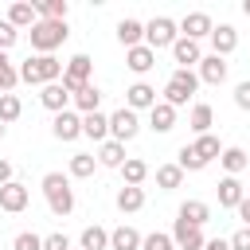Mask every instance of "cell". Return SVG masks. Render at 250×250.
Listing matches in <instances>:
<instances>
[{"label": "cell", "mask_w": 250, "mask_h": 250, "mask_svg": "<svg viewBox=\"0 0 250 250\" xmlns=\"http://www.w3.org/2000/svg\"><path fill=\"white\" fill-rule=\"evenodd\" d=\"M16 70H20V82H27V86H47V82H59L62 78V62L55 55H31Z\"/></svg>", "instance_id": "6da1fadb"}, {"label": "cell", "mask_w": 250, "mask_h": 250, "mask_svg": "<svg viewBox=\"0 0 250 250\" xmlns=\"http://www.w3.org/2000/svg\"><path fill=\"white\" fill-rule=\"evenodd\" d=\"M12 250H43V238L31 234V230H20V234L12 238Z\"/></svg>", "instance_id": "ab89813d"}, {"label": "cell", "mask_w": 250, "mask_h": 250, "mask_svg": "<svg viewBox=\"0 0 250 250\" xmlns=\"http://www.w3.org/2000/svg\"><path fill=\"white\" fill-rule=\"evenodd\" d=\"M156 102H160V98H156V90H152L148 82H133V86L125 90V109H133V113H137V109H152Z\"/></svg>", "instance_id": "2e32d148"}, {"label": "cell", "mask_w": 250, "mask_h": 250, "mask_svg": "<svg viewBox=\"0 0 250 250\" xmlns=\"http://www.w3.org/2000/svg\"><path fill=\"white\" fill-rule=\"evenodd\" d=\"M207 39H211V55H219V59H227V55L238 47V31H234L230 23H215V31H211Z\"/></svg>", "instance_id": "4fadbf2b"}, {"label": "cell", "mask_w": 250, "mask_h": 250, "mask_svg": "<svg viewBox=\"0 0 250 250\" xmlns=\"http://www.w3.org/2000/svg\"><path fill=\"white\" fill-rule=\"evenodd\" d=\"M148 129H152V133H172V129H176V109H172L168 102H156V105L148 109Z\"/></svg>", "instance_id": "ac0fdd59"}, {"label": "cell", "mask_w": 250, "mask_h": 250, "mask_svg": "<svg viewBox=\"0 0 250 250\" xmlns=\"http://www.w3.org/2000/svg\"><path fill=\"white\" fill-rule=\"evenodd\" d=\"M172 59H176V70H191V66H199V59H203V51H199V43H191V39H176L172 43Z\"/></svg>", "instance_id": "5bb4252c"}, {"label": "cell", "mask_w": 250, "mask_h": 250, "mask_svg": "<svg viewBox=\"0 0 250 250\" xmlns=\"http://www.w3.org/2000/svg\"><path fill=\"white\" fill-rule=\"evenodd\" d=\"M188 125H191V133H195V137L211 133V125H215V109H211L207 102H195V105H191V113H188Z\"/></svg>", "instance_id": "d4e9b609"}, {"label": "cell", "mask_w": 250, "mask_h": 250, "mask_svg": "<svg viewBox=\"0 0 250 250\" xmlns=\"http://www.w3.org/2000/svg\"><path fill=\"white\" fill-rule=\"evenodd\" d=\"M94 168H98V156H94V152H74V156H70V176H74V180H90Z\"/></svg>", "instance_id": "d6a6232c"}, {"label": "cell", "mask_w": 250, "mask_h": 250, "mask_svg": "<svg viewBox=\"0 0 250 250\" xmlns=\"http://www.w3.org/2000/svg\"><path fill=\"white\" fill-rule=\"evenodd\" d=\"M242 199H246L242 180H238V176H223V180H219V207H238Z\"/></svg>", "instance_id": "ffe728a7"}, {"label": "cell", "mask_w": 250, "mask_h": 250, "mask_svg": "<svg viewBox=\"0 0 250 250\" xmlns=\"http://www.w3.org/2000/svg\"><path fill=\"white\" fill-rule=\"evenodd\" d=\"M195 90H199L195 70H172L168 82H164V98H160V102H168L172 109H180V105H188V102L195 98Z\"/></svg>", "instance_id": "277c9868"}, {"label": "cell", "mask_w": 250, "mask_h": 250, "mask_svg": "<svg viewBox=\"0 0 250 250\" xmlns=\"http://www.w3.org/2000/svg\"><path fill=\"white\" fill-rule=\"evenodd\" d=\"M137 133H141V117H137L133 109L121 105V109L109 113V141H121V145H125V141H133Z\"/></svg>", "instance_id": "52a82bcc"}, {"label": "cell", "mask_w": 250, "mask_h": 250, "mask_svg": "<svg viewBox=\"0 0 250 250\" xmlns=\"http://www.w3.org/2000/svg\"><path fill=\"white\" fill-rule=\"evenodd\" d=\"M70 35L66 20H35L31 27V51L35 55H55V47H62Z\"/></svg>", "instance_id": "3957f363"}, {"label": "cell", "mask_w": 250, "mask_h": 250, "mask_svg": "<svg viewBox=\"0 0 250 250\" xmlns=\"http://www.w3.org/2000/svg\"><path fill=\"white\" fill-rule=\"evenodd\" d=\"M43 195H47V207H51V215H70L74 211V188H70V176H62V172H47L43 176Z\"/></svg>", "instance_id": "7a4b0ae2"}, {"label": "cell", "mask_w": 250, "mask_h": 250, "mask_svg": "<svg viewBox=\"0 0 250 250\" xmlns=\"http://www.w3.org/2000/svg\"><path fill=\"white\" fill-rule=\"evenodd\" d=\"M234 211H238V219H242V227H250V195H246V199H242V203H238Z\"/></svg>", "instance_id": "f6af8a7d"}, {"label": "cell", "mask_w": 250, "mask_h": 250, "mask_svg": "<svg viewBox=\"0 0 250 250\" xmlns=\"http://www.w3.org/2000/svg\"><path fill=\"white\" fill-rule=\"evenodd\" d=\"M141 250H176V246H172V234L152 230V234H145V238H141Z\"/></svg>", "instance_id": "f35d334b"}, {"label": "cell", "mask_w": 250, "mask_h": 250, "mask_svg": "<svg viewBox=\"0 0 250 250\" xmlns=\"http://www.w3.org/2000/svg\"><path fill=\"white\" fill-rule=\"evenodd\" d=\"M117 43L129 51V47H141L145 43V23L141 20H121L117 23Z\"/></svg>", "instance_id": "4316f807"}, {"label": "cell", "mask_w": 250, "mask_h": 250, "mask_svg": "<svg viewBox=\"0 0 250 250\" xmlns=\"http://www.w3.org/2000/svg\"><path fill=\"white\" fill-rule=\"evenodd\" d=\"M191 148H195V156H199L203 164H211V160L223 152V145H219V137H215V133H203V137H195V145H191Z\"/></svg>", "instance_id": "1f68e13d"}, {"label": "cell", "mask_w": 250, "mask_h": 250, "mask_svg": "<svg viewBox=\"0 0 250 250\" xmlns=\"http://www.w3.org/2000/svg\"><path fill=\"white\" fill-rule=\"evenodd\" d=\"M20 113H23V102L16 94H0V125H12Z\"/></svg>", "instance_id": "d590c367"}, {"label": "cell", "mask_w": 250, "mask_h": 250, "mask_svg": "<svg viewBox=\"0 0 250 250\" xmlns=\"http://www.w3.org/2000/svg\"><path fill=\"white\" fill-rule=\"evenodd\" d=\"M176 219H180V223H191V227H203V223L211 219V207H207L203 199H184L180 211H176Z\"/></svg>", "instance_id": "44dd1931"}, {"label": "cell", "mask_w": 250, "mask_h": 250, "mask_svg": "<svg viewBox=\"0 0 250 250\" xmlns=\"http://www.w3.org/2000/svg\"><path fill=\"white\" fill-rule=\"evenodd\" d=\"M90 70H94V59L90 55H70L66 62H62V90L66 94H78L82 86H90Z\"/></svg>", "instance_id": "8992f818"}, {"label": "cell", "mask_w": 250, "mask_h": 250, "mask_svg": "<svg viewBox=\"0 0 250 250\" xmlns=\"http://www.w3.org/2000/svg\"><path fill=\"white\" fill-rule=\"evenodd\" d=\"M176 39H180L176 20H168V16H152V20L145 23V47H148V51H164V47H172Z\"/></svg>", "instance_id": "5b68a950"}, {"label": "cell", "mask_w": 250, "mask_h": 250, "mask_svg": "<svg viewBox=\"0 0 250 250\" xmlns=\"http://www.w3.org/2000/svg\"><path fill=\"white\" fill-rule=\"evenodd\" d=\"M203 250H230V242H227V238H207Z\"/></svg>", "instance_id": "bcb514c9"}, {"label": "cell", "mask_w": 250, "mask_h": 250, "mask_svg": "<svg viewBox=\"0 0 250 250\" xmlns=\"http://www.w3.org/2000/svg\"><path fill=\"white\" fill-rule=\"evenodd\" d=\"M70 102H74V113H98V105H102V90L90 82V86H82L78 94H70Z\"/></svg>", "instance_id": "cb8c5ba5"}, {"label": "cell", "mask_w": 250, "mask_h": 250, "mask_svg": "<svg viewBox=\"0 0 250 250\" xmlns=\"http://www.w3.org/2000/svg\"><path fill=\"white\" fill-rule=\"evenodd\" d=\"M35 20H39V12H35V4H27V0H16L12 8H8V23L20 31V27H35Z\"/></svg>", "instance_id": "603a6c76"}, {"label": "cell", "mask_w": 250, "mask_h": 250, "mask_svg": "<svg viewBox=\"0 0 250 250\" xmlns=\"http://www.w3.org/2000/svg\"><path fill=\"white\" fill-rule=\"evenodd\" d=\"M234 105H238V109H250V78L234 86Z\"/></svg>", "instance_id": "ee69618b"}, {"label": "cell", "mask_w": 250, "mask_h": 250, "mask_svg": "<svg viewBox=\"0 0 250 250\" xmlns=\"http://www.w3.org/2000/svg\"><path fill=\"white\" fill-rule=\"evenodd\" d=\"M141 238H145V234H141L137 227H125V223H121V227L109 230V250H141Z\"/></svg>", "instance_id": "7402d4cb"}, {"label": "cell", "mask_w": 250, "mask_h": 250, "mask_svg": "<svg viewBox=\"0 0 250 250\" xmlns=\"http://www.w3.org/2000/svg\"><path fill=\"white\" fill-rule=\"evenodd\" d=\"M78 250H109V230L105 227H86L82 234H78Z\"/></svg>", "instance_id": "f546056e"}, {"label": "cell", "mask_w": 250, "mask_h": 250, "mask_svg": "<svg viewBox=\"0 0 250 250\" xmlns=\"http://www.w3.org/2000/svg\"><path fill=\"white\" fill-rule=\"evenodd\" d=\"M20 86V70H16V62L0 51V94H12Z\"/></svg>", "instance_id": "e575fe53"}, {"label": "cell", "mask_w": 250, "mask_h": 250, "mask_svg": "<svg viewBox=\"0 0 250 250\" xmlns=\"http://www.w3.org/2000/svg\"><path fill=\"white\" fill-rule=\"evenodd\" d=\"M227 242H230V250H250V227H238Z\"/></svg>", "instance_id": "7bdbcfd3"}, {"label": "cell", "mask_w": 250, "mask_h": 250, "mask_svg": "<svg viewBox=\"0 0 250 250\" xmlns=\"http://www.w3.org/2000/svg\"><path fill=\"white\" fill-rule=\"evenodd\" d=\"M4 184H12V164H8V160H0V188H4Z\"/></svg>", "instance_id": "7dc6e473"}, {"label": "cell", "mask_w": 250, "mask_h": 250, "mask_svg": "<svg viewBox=\"0 0 250 250\" xmlns=\"http://www.w3.org/2000/svg\"><path fill=\"white\" fill-rule=\"evenodd\" d=\"M176 27H180V35H184V39L199 43V39H207V35L215 31V20H211L207 12H188V16H184Z\"/></svg>", "instance_id": "ba28073f"}, {"label": "cell", "mask_w": 250, "mask_h": 250, "mask_svg": "<svg viewBox=\"0 0 250 250\" xmlns=\"http://www.w3.org/2000/svg\"><path fill=\"white\" fill-rule=\"evenodd\" d=\"M176 164H180V172H203V168H207V164L195 156V148H191V145H184V148L176 152Z\"/></svg>", "instance_id": "74e56055"}, {"label": "cell", "mask_w": 250, "mask_h": 250, "mask_svg": "<svg viewBox=\"0 0 250 250\" xmlns=\"http://www.w3.org/2000/svg\"><path fill=\"white\" fill-rule=\"evenodd\" d=\"M4 133H8V125H0V141H4Z\"/></svg>", "instance_id": "681fc988"}, {"label": "cell", "mask_w": 250, "mask_h": 250, "mask_svg": "<svg viewBox=\"0 0 250 250\" xmlns=\"http://www.w3.org/2000/svg\"><path fill=\"white\" fill-rule=\"evenodd\" d=\"M125 66H129L133 74H148V70L156 66V51H148L145 43H141V47H129V51H125Z\"/></svg>", "instance_id": "e0dca14e"}, {"label": "cell", "mask_w": 250, "mask_h": 250, "mask_svg": "<svg viewBox=\"0 0 250 250\" xmlns=\"http://www.w3.org/2000/svg\"><path fill=\"white\" fill-rule=\"evenodd\" d=\"M35 12H39V20H66L70 4L66 0H43V4H35Z\"/></svg>", "instance_id": "8d00e7d4"}, {"label": "cell", "mask_w": 250, "mask_h": 250, "mask_svg": "<svg viewBox=\"0 0 250 250\" xmlns=\"http://www.w3.org/2000/svg\"><path fill=\"white\" fill-rule=\"evenodd\" d=\"M180 184H184L180 164H160V168H156V188H160V191H176Z\"/></svg>", "instance_id": "836d02e7"}, {"label": "cell", "mask_w": 250, "mask_h": 250, "mask_svg": "<svg viewBox=\"0 0 250 250\" xmlns=\"http://www.w3.org/2000/svg\"><path fill=\"white\" fill-rule=\"evenodd\" d=\"M27 203H31V191H27V184L12 180V184H4V188H0V211H8V215H20Z\"/></svg>", "instance_id": "9c48e42d"}, {"label": "cell", "mask_w": 250, "mask_h": 250, "mask_svg": "<svg viewBox=\"0 0 250 250\" xmlns=\"http://www.w3.org/2000/svg\"><path fill=\"white\" fill-rule=\"evenodd\" d=\"M121 176H125V188H141V184L148 180V164H145L141 156H125Z\"/></svg>", "instance_id": "f1b7e54d"}, {"label": "cell", "mask_w": 250, "mask_h": 250, "mask_svg": "<svg viewBox=\"0 0 250 250\" xmlns=\"http://www.w3.org/2000/svg\"><path fill=\"white\" fill-rule=\"evenodd\" d=\"M203 227H191V223H180L176 219V227H172V246L176 250H203Z\"/></svg>", "instance_id": "7c38bea8"}, {"label": "cell", "mask_w": 250, "mask_h": 250, "mask_svg": "<svg viewBox=\"0 0 250 250\" xmlns=\"http://www.w3.org/2000/svg\"><path fill=\"white\" fill-rule=\"evenodd\" d=\"M141 207H145V188H121L117 191V211L121 215H133Z\"/></svg>", "instance_id": "4dcf8cb0"}, {"label": "cell", "mask_w": 250, "mask_h": 250, "mask_svg": "<svg viewBox=\"0 0 250 250\" xmlns=\"http://www.w3.org/2000/svg\"><path fill=\"white\" fill-rule=\"evenodd\" d=\"M242 16H250V0H242Z\"/></svg>", "instance_id": "c3c4849f"}, {"label": "cell", "mask_w": 250, "mask_h": 250, "mask_svg": "<svg viewBox=\"0 0 250 250\" xmlns=\"http://www.w3.org/2000/svg\"><path fill=\"white\" fill-rule=\"evenodd\" d=\"M16 39H20V31H16V27L8 23V20H0V51H4V55H8L12 47H16Z\"/></svg>", "instance_id": "60d3db41"}, {"label": "cell", "mask_w": 250, "mask_h": 250, "mask_svg": "<svg viewBox=\"0 0 250 250\" xmlns=\"http://www.w3.org/2000/svg\"><path fill=\"white\" fill-rule=\"evenodd\" d=\"M98 164L102 168H121L125 164V145L121 141H102L98 145Z\"/></svg>", "instance_id": "83f0119b"}, {"label": "cell", "mask_w": 250, "mask_h": 250, "mask_svg": "<svg viewBox=\"0 0 250 250\" xmlns=\"http://www.w3.org/2000/svg\"><path fill=\"white\" fill-rule=\"evenodd\" d=\"M43 250H70V238H66L62 230H55V234L43 238Z\"/></svg>", "instance_id": "b9f144b4"}, {"label": "cell", "mask_w": 250, "mask_h": 250, "mask_svg": "<svg viewBox=\"0 0 250 250\" xmlns=\"http://www.w3.org/2000/svg\"><path fill=\"white\" fill-rule=\"evenodd\" d=\"M51 133H55V141H78V137H82V113H74V109L55 113Z\"/></svg>", "instance_id": "30bf717a"}, {"label": "cell", "mask_w": 250, "mask_h": 250, "mask_svg": "<svg viewBox=\"0 0 250 250\" xmlns=\"http://www.w3.org/2000/svg\"><path fill=\"white\" fill-rule=\"evenodd\" d=\"M219 164L227 168V176H238V172H246L250 152H246V148H238V145H227V148L219 152Z\"/></svg>", "instance_id": "484cf974"}, {"label": "cell", "mask_w": 250, "mask_h": 250, "mask_svg": "<svg viewBox=\"0 0 250 250\" xmlns=\"http://www.w3.org/2000/svg\"><path fill=\"white\" fill-rule=\"evenodd\" d=\"M195 78L207 82V86H223V82H227V59H219V55H203L199 66H195Z\"/></svg>", "instance_id": "8fae6325"}, {"label": "cell", "mask_w": 250, "mask_h": 250, "mask_svg": "<svg viewBox=\"0 0 250 250\" xmlns=\"http://www.w3.org/2000/svg\"><path fill=\"white\" fill-rule=\"evenodd\" d=\"M82 137H90V141H98V145L109 141V113H102V109H98V113H86V117H82Z\"/></svg>", "instance_id": "d6986e66"}, {"label": "cell", "mask_w": 250, "mask_h": 250, "mask_svg": "<svg viewBox=\"0 0 250 250\" xmlns=\"http://www.w3.org/2000/svg\"><path fill=\"white\" fill-rule=\"evenodd\" d=\"M39 105L51 113H62V109H70V94L62 90V82H47V86H39Z\"/></svg>", "instance_id": "9a60e30c"}]
</instances>
